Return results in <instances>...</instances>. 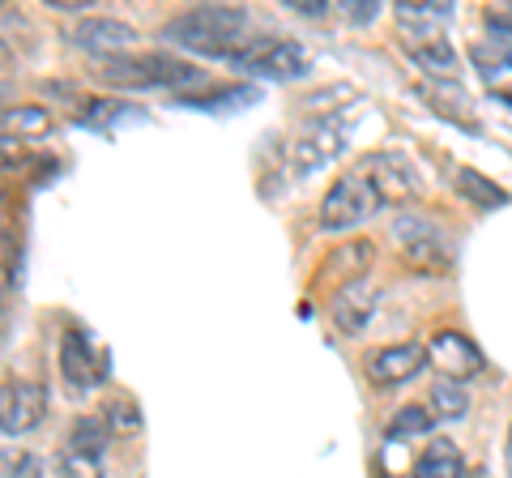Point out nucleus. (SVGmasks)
<instances>
[{"label": "nucleus", "instance_id": "1", "mask_svg": "<svg viewBox=\"0 0 512 478\" xmlns=\"http://www.w3.org/2000/svg\"><path fill=\"white\" fill-rule=\"evenodd\" d=\"M163 39L175 47H188V52H201V56H222L231 65H239L256 47L252 18L239 5H197V9L175 13L163 26Z\"/></svg>", "mask_w": 512, "mask_h": 478}, {"label": "nucleus", "instance_id": "2", "mask_svg": "<svg viewBox=\"0 0 512 478\" xmlns=\"http://www.w3.org/2000/svg\"><path fill=\"white\" fill-rule=\"evenodd\" d=\"M99 77L124 90H180V86H205V69L171 52H116L99 56Z\"/></svg>", "mask_w": 512, "mask_h": 478}, {"label": "nucleus", "instance_id": "3", "mask_svg": "<svg viewBox=\"0 0 512 478\" xmlns=\"http://www.w3.org/2000/svg\"><path fill=\"white\" fill-rule=\"evenodd\" d=\"M346 146H350V137L342 129V120H333V116L312 120L308 129L291 141V150H286V167L295 171V180H303V175H316L320 167L338 163Z\"/></svg>", "mask_w": 512, "mask_h": 478}, {"label": "nucleus", "instance_id": "4", "mask_svg": "<svg viewBox=\"0 0 512 478\" xmlns=\"http://www.w3.org/2000/svg\"><path fill=\"white\" fill-rule=\"evenodd\" d=\"M376 210H380V201L372 193V184H367L359 171H350L325 193L316 222H320V231H350V227H359L363 218H372Z\"/></svg>", "mask_w": 512, "mask_h": 478}, {"label": "nucleus", "instance_id": "5", "mask_svg": "<svg viewBox=\"0 0 512 478\" xmlns=\"http://www.w3.org/2000/svg\"><path fill=\"white\" fill-rule=\"evenodd\" d=\"M355 171L363 175L367 184H372L380 210H384V205H406V201L419 197V175H414L410 158L397 154V150H376V154H367Z\"/></svg>", "mask_w": 512, "mask_h": 478}, {"label": "nucleus", "instance_id": "6", "mask_svg": "<svg viewBox=\"0 0 512 478\" xmlns=\"http://www.w3.org/2000/svg\"><path fill=\"white\" fill-rule=\"evenodd\" d=\"M235 69H244L252 77H265V82H299V77H308L312 60L291 39H261Z\"/></svg>", "mask_w": 512, "mask_h": 478}, {"label": "nucleus", "instance_id": "7", "mask_svg": "<svg viewBox=\"0 0 512 478\" xmlns=\"http://www.w3.org/2000/svg\"><path fill=\"white\" fill-rule=\"evenodd\" d=\"M43 414H47V389L39 380H9L0 389V432L5 436H30L43 427Z\"/></svg>", "mask_w": 512, "mask_h": 478}, {"label": "nucleus", "instance_id": "8", "mask_svg": "<svg viewBox=\"0 0 512 478\" xmlns=\"http://www.w3.org/2000/svg\"><path fill=\"white\" fill-rule=\"evenodd\" d=\"M376 304H380V286L372 278H355V282H346L342 291H333L329 321L338 325V333H346V338H359V333L372 325Z\"/></svg>", "mask_w": 512, "mask_h": 478}, {"label": "nucleus", "instance_id": "9", "mask_svg": "<svg viewBox=\"0 0 512 478\" xmlns=\"http://www.w3.org/2000/svg\"><path fill=\"white\" fill-rule=\"evenodd\" d=\"M427 359L436 363L444 380H457V385H466L470 376L483 372V350L457 329H440L436 338L427 342Z\"/></svg>", "mask_w": 512, "mask_h": 478}, {"label": "nucleus", "instance_id": "10", "mask_svg": "<svg viewBox=\"0 0 512 478\" xmlns=\"http://www.w3.org/2000/svg\"><path fill=\"white\" fill-rule=\"evenodd\" d=\"M107 372V363L99 355V346H94L82 329H64L60 338V376L69 380L73 393H86L90 385H99Z\"/></svg>", "mask_w": 512, "mask_h": 478}, {"label": "nucleus", "instance_id": "11", "mask_svg": "<svg viewBox=\"0 0 512 478\" xmlns=\"http://www.w3.org/2000/svg\"><path fill=\"white\" fill-rule=\"evenodd\" d=\"M427 363V342H397V346H380L372 359H367V380L380 389L389 385H406L423 372Z\"/></svg>", "mask_w": 512, "mask_h": 478}, {"label": "nucleus", "instance_id": "12", "mask_svg": "<svg viewBox=\"0 0 512 478\" xmlns=\"http://www.w3.org/2000/svg\"><path fill=\"white\" fill-rule=\"evenodd\" d=\"M419 90H423V99L431 103V111H436V116H444V120L461 124V129L478 133L474 103H470V94H466V86H461L457 77H423Z\"/></svg>", "mask_w": 512, "mask_h": 478}, {"label": "nucleus", "instance_id": "13", "mask_svg": "<svg viewBox=\"0 0 512 478\" xmlns=\"http://www.w3.org/2000/svg\"><path fill=\"white\" fill-rule=\"evenodd\" d=\"M372 257H376V244H372V239H350V244H338L325 261H320L316 282H320V286H338V291H342L346 282L367 278V265H372Z\"/></svg>", "mask_w": 512, "mask_h": 478}, {"label": "nucleus", "instance_id": "14", "mask_svg": "<svg viewBox=\"0 0 512 478\" xmlns=\"http://www.w3.org/2000/svg\"><path fill=\"white\" fill-rule=\"evenodd\" d=\"M77 47H86V52H99V56H116V52H133V39L137 30L120 22V18H82L73 26L69 35Z\"/></svg>", "mask_w": 512, "mask_h": 478}, {"label": "nucleus", "instance_id": "15", "mask_svg": "<svg viewBox=\"0 0 512 478\" xmlns=\"http://www.w3.org/2000/svg\"><path fill=\"white\" fill-rule=\"evenodd\" d=\"M406 52L427 77H453V69H457V47L440 35H410Z\"/></svg>", "mask_w": 512, "mask_h": 478}, {"label": "nucleus", "instance_id": "16", "mask_svg": "<svg viewBox=\"0 0 512 478\" xmlns=\"http://www.w3.org/2000/svg\"><path fill=\"white\" fill-rule=\"evenodd\" d=\"M402 257H406V265L414 269V274H444L448 269V244H444V235L436 231V227H427L423 235H414V239H406L402 244Z\"/></svg>", "mask_w": 512, "mask_h": 478}, {"label": "nucleus", "instance_id": "17", "mask_svg": "<svg viewBox=\"0 0 512 478\" xmlns=\"http://www.w3.org/2000/svg\"><path fill=\"white\" fill-rule=\"evenodd\" d=\"M453 188L461 193V201L474 205V210H500V205H508V188H500L495 180H487V175L474 171V167H461L457 180H453Z\"/></svg>", "mask_w": 512, "mask_h": 478}, {"label": "nucleus", "instance_id": "18", "mask_svg": "<svg viewBox=\"0 0 512 478\" xmlns=\"http://www.w3.org/2000/svg\"><path fill=\"white\" fill-rule=\"evenodd\" d=\"M0 133H9V137H43V133H52V111L39 107V103H18V107H9L5 116H0Z\"/></svg>", "mask_w": 512, "mask_h": 478}, {"label": "nucleus", "instance_id": "19", "mask_svg": "<svg viewBox=\"0 0 512 478\" xmlns=\"http://www.w3.org/2000/svg\"><path fill=\"white\" fill-rule=\"evenodd\" d=\"M414 478H466V461H461L457 444L436 440V444H431V449L419 457V466H414Z\"/></svg>", "mask_w": 512, "mask_h": 478}, {"label": "nucleus", "instance_id": "20", "mask_svg": "<svg viewBox=\"0 0 512 478\" xmlns=\"http://www.w3.org/2000/svg\"><path fill=\"white\" fill-rule=\"evenodd\" d=\"M431 414L436 419H466L470 414V393H466V385H457V380H436L431 385Z\"/></svg>", "mask_w": 512, "mask_h": 478}, {"label": "nucleus", "instance_id": "21", "mask_svg": "<svg viewBox=\"0 0 512 478\" xmlns=\"http://www.w3.org/2000/svg\"><path fill=\"white\" fill-rule=\"evenodd\" d=\"M107 440H111L107 419H77V423H73V432H69V453L99 461V453L107 449Z\"/></svg>", "mask_w": 512, "mask_h": 478}, {"label": "nucleus", "instance_id": "22", "mask_svg": "<svg viewBox=\"0 0 512 478\" xmlns=\"http://www.w3.org/2000/svg\"><path fill=\"white\" fill-rule=\"evenodd\" d=\"M470 60L474 69L487 77V82H495L500 73H512V56H508V39H483L470 47Z\"/></svg>", "mask_w": 512, "mask_h": 478}, {"label": "nucleus", "instance_id": "23", "mask_svg": "<svg viewBox=\"0 0 512 478\" xmlns=\"http://www.w3.org/2000/svg\"><path fill=\"white\" fill-rule=\"evenodd\" d=\"M431 419L436 414H427V406H402L384 427V436L389 440H414V436H427L431 432Z\"/></svg>", "mask_w": 512, "mask_h": 478}, {"label": "nucleus", "instance_id": "24", "mask_svg": "<svg viewBox=\"0 0 512 478\" xmlns=\"http://www.w3.org/2000/svg\"><path fill=\"white\" fill-rule=\"evenodd\" d=\"M397 18H402V22H423V30H431V22L453 18V5H448V0H431V5H419V0H402V5H397Z\"/></svg>", "mask_w": 512, "mask_h": 478}, {"label": "nucleus", "instance_id": "25", "mask_svg": "<svg viewBox=\"0 0 512 478\" xmlns=\"http://www.w3.org/2000/svg\"><path fill=\"white\" fill-rule=\"evenodd\" d=\"M103 414H107V427H111V432H120V436L141 432V410H137V402H128V397H111Z\"/></svg>", "mask_w": 512, "mask_h": 478}, {"label": "nucleus", "instance_id": "26", "mask_svg": "<svg viewBox=\"0 0 512 478\" xmlns=\"http://www.w3.org/2000/svg\"><path fill=\"white\" fill-rule=\"evenodd\" d=\"M333 103H355V86L338 82V86H325V90H316V94H308V99H303V107H312L320 120H325V111H338Z\"/></svg>", "mask_w": 512, "mask_h": 478}, {"label": "nucleus", "instance_id": "27", "mask_svg": "<svg viewBox=\"0 0 512 478\" xmlns=\"http://www.w3.org/2000/svg\"><path fill=\"white\" fill-rule=\"evenodd\" d=\"M124 111V103H116V99H94L82 116H77V124H86V129H103V124H111Z\"/></svg>", "mask_w": 512, "mask_h": 478}, {"label": "nucleus", "instance_id": "28", "mask_svg": "<svg viewBox=\"0 0 512 478\" xmlns=\"http://www.w3.org/2000/svg\"><path fill=\"white\" fill-rule=\"evenodd\" d=\"M30 158L26 150V141L22 137H9V133H0V171H13V167H22Z\"/></svg>", "mask_w": 512, "mask_h": 478}, {"label": "nucleus", "instance_id": "29", "mask_svg": "<svg viewBox=\"0 0 512 478\" xmlns=\"http://www.w3.org/2000/svg\"><path fill=\"white\" fill-rule=\"evenodd\" d=\"M342 18L355 22V26H367L380 18V0H342Z\"/></svg>", "mask_w": 512, "mask_h": 478}, {"label": "nucleus", "instance_id": "30", "mask_svg": "<svg viewBox=\"0 0 512 478\" xmlns=\"http://www.w3.org/2000/svg\"><path fill=\"white\" fill-rule=\"evenodd\" d=\"M483 22L495 30V39H500V35H512V0H500V5H487V9H483Z\"/></svg>", "mask_w": 512, "mask_h": 478}, {"label": "nucleus", "instance_id": "31", "mask_svg": "<svg viewBox=\"0 0 512 478\" xmlns=\"http://www.w3.org/2000/svg\"><path fill=\"white\" fill-rule=\"evenodd\" d=\"M9 274H13V239L0 231V282L9 286Z\"/></svg>", "mask_w": 512, "mask_h": 478}, {"label": "nucleus", "instance_id": "32", "mask_svg": "<svg viewBox=\"0 0 512 478\" xmlns=\"http://www.w3.org/2000/svg\"><path fill=\"white\" fill-rule=\"evenodd\" d=\"M291 9L303 13V18H325V13H329L325 0H291Z\"/></svg>", "mask_w": 512, "mask_h": 478}, {"label": "nucleus", "instance_id": "33", "mask_svg": "<svg viewBox=\"0 0 512 478\" xmlns=\"http://www.w3.org/2000/svg\"><path fill=\"white\" fill-rule=\"evenodd\" d=\"M43 474V466L35 457H18V470H9V478H39Z\"/></svg>", "mask_w": 512, "mask_h": 478}, {"label": "nucleus", "instance_id": "34", "mask_svg": "<svg viewBox=\"0 0 512 478\" xmlns=\"http://www.w3.org/2000/svg\"><path fill=\"white\" fill-rule=\"evenodd\" d=\"M52 9H60V13H77V9H90L94 0H47Z\"/></svg>", "mask_w": 512, "mask_h": 478}, {"label": "nucleus", "instance_id": "35", "mask_svg": "<svg viewBox=\"0 0 512 478\" xmlns=\"http://www.w3.org/2000/svg\"><path fill=\"white\" fill-rule=\"evenodd\" d=\"M504 461H508V478H512V423H508V449H504Z\"/></svg>", "mask_w": 512, "mask_h": 478}, {"label": "nucleus", "instance_id": "36", "mask_svg": "<svg viewBox=\"0 0 512 478\" xmlns=\"http://www.w3.org/2000/svg\"><path fill=\"white\" fill-rule=\"evenodd\" d=\"M5 304H9V286L0 282V312H5Z\"/></svg>", "mask_w": 512, "mask_h": 478}, {"label": "nucleus", "instance_id": "37", "mask_svg": "<svg viewBox=\"0 0 512 478\" xmlns=\"http://www.w3.org/2000/svg\"><path fill=\"white\" fill-rule=\"evenodd\" d=\"M478 478H491V474H478Z\"/></svg>", "mask_w": 512, "mask_h": 478}, {"label": "nucleus", "instance_id": "38", "mask_svg": "<svg viewBox=\"0 0 512 478\" xmlns=\"http://www.w3.org/2000/svg\"><path fill=\"white\" fill-rule=\"evenodd\" d=\"M0 52H5V43H0Z\"/></svg>", "mask_w": 512, "mask_h": 478}, {"label": "nucleus", "instance_id": "39", "mask_svg": "<svg viewBox=\"0 0 512 478\" xmlns=\"http://www.w3.org/2000/svg\"><path fill=\"white\" fill-rule=\"evenodd\" d=\"M0 205H5V201H0Z\"/></svg>", "mask_w": 512, "mask_h": 478}]
</instances>
